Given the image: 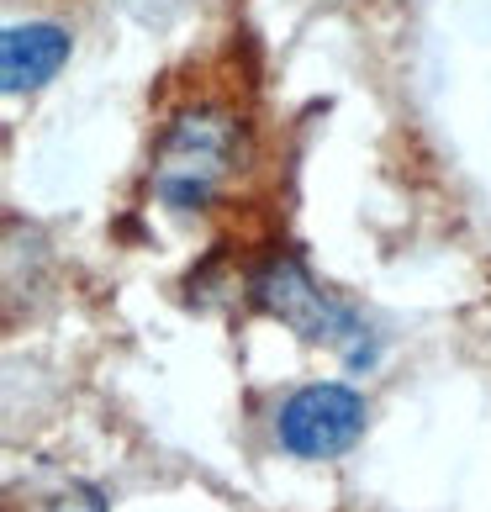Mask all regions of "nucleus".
<instances>
[{"label":"nucleus","mask_w":491,"mask_h":512,"mask_svg":"<svg viewBox=\"0 0 491 512\" xmlns=\"http://www.w3.org/2000/svg\"><path fill=\"white\" fill-rule=\"evenodd\" d=\"M370 407L365 396L344 386V381H312L296 386L275 412V444L291 454V460H338L354 444L365 439Z\"/></svg>","instance_id":"3"},{"label":"nucleus","mask_w":491,"mask_h":512,"mask_svg":"<svg viewBox=\"0 0 491 512\" xmlns=\"http://www.w3.org/2000/svg\"><path fill=\"white\" fill-rule=\"evenodd\" d=\"M0 512H111V491L64 465H37L27 476L6 481Z\"/></svg>","instance_id":"5"},{"label":"nucleus","mask_w":491,"mask_h":512,"mask_svg":"<svg viewBox=\"0 0 491 512\" xmlns=\"http://www.w3.org/2000/svg\"><path fill=\"white\" fill-rule=\"evenodd\" d=\"M74 37L59 22H11L0 37V85L6 96H32L48 80H59V69L69 64Z\"/></svg>","instance_id":"4"},{"label":"nucleus","mask_w":491,"mask_h":512,"mask_svg":"<svg viewBox=\"0 0 491 512\" xmlns=\"http://www.w3.org/2000/svg\"><path fill=\"white\" fill-rule=\"evenodd\" d=\"M249 164V122L233 106L196 101L164 122L148 164V196L169 212H206Z\"/></svg>","instance_id":"1"},{"label":"nucleus","mask_w":491,"mask_h":512,"mask_svg":"<svg viewBox=\"0 0 491 512\" xmlns=\"http://www.w3.org/2000/svg\"><path fill=\"white\" fill-rule=\"evenodd\" d=\"M249 307L275 317L280 328H291L301 344L338 349L349 370H360L375 359V338L365 328V317L349 301H338L328 286H317V275L296 254H270L249 275Z\"/></svg>","instance_id":"2"}]
</instances>
